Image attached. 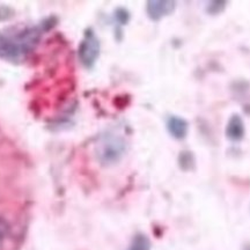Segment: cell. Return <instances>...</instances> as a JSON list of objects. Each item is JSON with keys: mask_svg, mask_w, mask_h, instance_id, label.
Here are the masks:
<instances>
[{"mask_svg": "<svg viewBox=\"0 0 250 250\" xmlns=\"http://www.w3.org/2000/svg\"><path fill=\"white\" fill-rule=\"evenodd\" d=\"M8 234V226L2 219H0V242H2L5 240V237Z\"/></svg>", "mask_w": 250, "mask_h": 250, "instance_id": "ba28073f", "label": "cell"}, {"mask_svg": "<svg viewBox=\"0 0 250 250\" xmlns=\"http://www.w3.org/2000/svg\"><path fill=\"white\" fill-rule=\"evenodd\" d=\"M151 248V243L149 240L144 234H137L133 237L132 242L127 250H149Z\"/></svg>", "mask_w": 250, "mask_h": 250, "instance_id": "52a82bcc", "label": "cell"}, {"mask_svg": "<svg viewBox=\"0 0 250 250\" xmlns=\"http://www.w3.org/2000/svg\"><path fill=\"white\" fill-rule=\"evenodd\" d=\"M167 127L171 136L176 139H183L188 133V123L183 118L173 116L167 122Z\"/></svg>", "mask_w": 250, "mask_h": 250, "instance_id": "8992f818", "label": "cell"}, {"mask_svg": "<svg viewBox=\"0 0 250 250\" xmlns=\"http://www.w3.org/2000/svg\"><path fill=\"white\" fill-rule=\"evenodd\" d=\"M126 151V143L121 136L115 133H104L98 140L95 155L100 164L110 166L118 162Z\"/></svg>", "mask_w": 250, "mask_h": 250, "instance_id": "7a4b0ae2", "label": "cell"}, {"mask_svg": "<svg viewBox=\"0 0 250 250\" xmlns=\"http://www.w3.org/2000/svg\"><path fill=\"white\" fill-rule=\"evenodd\" d=\"M55 22L52 19L36 24L11 31H0V58L19 62L33 51L39 44L43 33L51 29Z\"/></svg>", "mask_w": 250, "mask_h": 250, "instance_id": "6da1fadb", "label": "cell"}, {"mask_svg": "<svg viewBox=\"0 0 250 250\" xmlns=\"http://www.w3.org/2000/svg\"><path fill=\"white\" fill-rule=\"evenodd\" d=\"M226 136L233 142H240L245 136V124L239 115H233L226 127Z\"/></svg>", "mask_w": 250, "mask_h": 250, "instance_id": "5b68a950", "label": "cell"}, {"mask_svg": "<svg viewBox=\"0 0 250 250\" xmlns=\"http://www.w3.org/2000/svg\"><path fill=\"white\" fill-rule=\"evenodd\" d=\"M242 250H250V242L249 243H246V245L243 246Z\"/></svg>", "mask_w": 250, "mask_h": 250, "instance_id": "30bf717a", "label": "cell"}, {"mask_svg": "<svg viewBox=\"0 0 250 250\" xmlns=\"http://www.w3.org/2000/svg\"><path fill=\"white\" fill-rule=\"evenodd\" d=\"M175 5V1L171 0H151L147 2V14L152 20H160L174 11Z\"/></svg>", "mask_w": 250, "mask_h": 250, "instance_id": "277c9868", "label": "cell"}, {"mask_svg": "<svg viewBox=\"0 0 250 250\" xmlns=\"http://www.w3.org/2000/svg\"><path fill=\"white\" fill-rule=\"evenodd\" d=\"M12 14H13V11L7 7V6H1L0 7V20H6V19L12 17Z\"/></svg>", "mask_w": 250, "mask_h": 250, "instance_id": "9c48e42d", "label": "cell"}, {"mask_svg": "<svg viewBox=\"0 0 250 250\" xmlns=\"http://www.w3.org/2000/svg\"><path fill=\"white\" fill-rule=\"evenodd\" d=\"M100 55V41L92 29L86 30L79 46V58L83 66L92 67Z\"/></svg>", "mask_w": 250, "mask_h": 250, "instance_id": "3957f363", "label": "cell"}]
</instances>
